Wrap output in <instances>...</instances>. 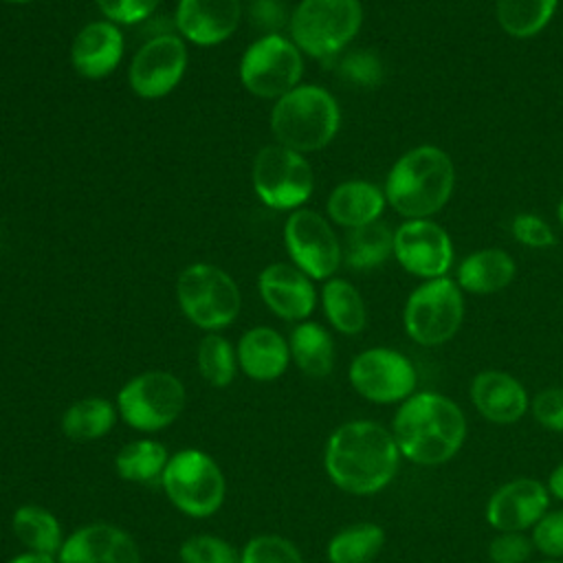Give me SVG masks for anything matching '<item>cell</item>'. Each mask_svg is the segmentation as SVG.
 I'll list each match as a JSON object with an SVG mask.
<instances>
[{"label":"cell","mask_w":563,"mask_h":563,"mask_svg":"<svg viewBox=\"0 0 563 563\" xmlns=\"http://www.w3.org/2000/svg\"><path fill=\"white\" fill-rule=\"evenodd\" d=\"M183 563H240V556L220 537L213 534H194L187 541H183L180 550Z\"/></svg>","instance_id":"cell-36"},{"label":"cell","mask_w":563,"mask_h":563,"mask_svg":"<svg viewBox=\"0 0 563 563\" xmlns=\"http://www.w3.org/2000/svg\"><path fill=\"white\" fill-rule=\"evenodd\" d=\"M550 499L545 482L515 477L490 493L484 517L495 532H526L550 510Z\"/></svg>","instance_id":"cell-16"},{"label":"cell","mask_w":563,"mask_h":563,"mask_svg":"<svg viewBox=\"0 0 563 563\" xmlns=\"http://www.w3.org/2000/svg\"><path fill=\"white\" fill-rule=\"evenodd\" d=\"M257 292L264 306L282 321H306L319 301L314 282L290 262H273L257 275Z\"/></svg>","instance_id":"cell-17"},{"label":"cell","mask_w":563,"mask_h":563,"mask_svg":"<svg viewBox=\"0 0 563 563\" xmlns=\"http://www.w3.org/2000/svg\"><path fill=\"white\" fill-rule=\"evenodd\" d=\"M11 528L18 541L33 552L57 556L64 543L59 519L44 506H35V504L20 506L11 517Z\"/></svg>","instance_id":"cell-31"},{"label":"cell","mask_w":563,"mask_h":563,"mask_svg":"<svg viewBox=\"0 0 563 563\" xmlns=\"http://www.w3.org/2000/svg\"><path fill=\"white\" fill-rule=\"evenodd\" d=\"M319 301L328 323L345 334L356 336L367 325V306L361 290L345 277H330L319 290Z\"/></svg>","instance_id":"cell-25"},{"label":"cell","mask_w":563,"mask_h":563,"mask_svg":"<svg viewBox=\"0 0 563 563\" xmlns=\"http://www.w3.org/2000/svg\"><path fill=\"white\" fill-rule=\"evenodd\" d=\"M464 310V292L451 275L420 282L402 306L405 334L422 347L444 345L460 332Z\"/></svg>","instance_id":"cell-7"},{"label":"cell","mask_w":563,"mask_h":563,"mask_svg":"<svg viewBox=\"0 0 563 563\" xmlns=\"http://www.w3.org/2000/svg\"><path fill=\"white\" fill-rule=\"evenodd\" d=\"M394 257V229L383 220L350 229L343 240V264L354 271H372Z\"/></svg>","instance_id":"cell-27"},{"label":"cell","mask_w":563,"mask_h":563,"mask_svg":"<svg viewBox=\"0 0 563 563\" xmlns=\"http://www.w3.org/2000/svg\"><path fill=\"white\" fill-rule=\"evenodd\" d=\"M125 55V35L119 24L101 18L84 24L70 42L73 70L90 81L112 75Z\"/></svg>","instance_id":"cell-19"},{"label":"cell","mask_w":563,"mask_h":563,"mask_svg":"<svg viewBox=\"0 0 563 563\" xmlns=\"http://www.w3.org/2000/svg\"><path fill=\"white\" fill-rule=\"evenodd\" d=\"M0 2H7V4H29V2H35V0H0Z\"/></svg>","instance_id":"cell-47"},{"label":"cell","mask_w":563,"mask_h":563,"mask_svg":"<svg viewBox=\"0 0 563 563\" xmlns=\"http://www.w3.org/2000/svg\"><path fill=\"white\" fill-rule=\"evenodd\" d=\"M391 429L376 420H350L336 427L323 451L330 482L347 495H376L391 484L400 466Z\"/></svg>","instance_id":"cell-1"},{"label":"cell","mask_w":563,"mask_h":563,"mask_svg":"<svg viewBox=\"0 0 563 563\" xmlns=\"http://www.w3.org/2000/svg\"><path fill=\"white\" fill-rule=\"evenodd\" d=\"M517 277L515 257L501 246H484L464 255L455 266V282L466 295H497Z\"/></svg>","instance_id":"cell-23"},{"label":"cell","mask_w":563,"mask_h":563,"mask_svg":"<svg viewBox=\"0 0 563 563\" xmlns=\"http://www.w3.org/2000/svg\"><path fill=\"white\" fill-rule=\"evenodd\" d=\"M251 185L260 202L275 211L301 209L314 191V172L306 154L279 143L264 145L251 167Z\"/></svg>","instance_id":"cell-10"},{"label":"cell","mask_w":563,"mask_h":563,"mask_svg":"<svg viewBox=\"0 0 563 563\" xmlns=\"http://www.w3.org/2000/svg\"><path fill=\"white\" fill-rule=\"evenodd\" d=\"M365 20L361 0H299L288 20V37L312 59H336L356 40Z\"/></svg>","instance_id":"cell-5"},{"label":"cell","mask_w":563,"mask_h":563,"mask_svg":"<svg viewBox=\"0 0 563 563\" xmlns=\"http://www.w3.org/2000/svg\"><path fill=\"white\" fill-rule=\"evenodd\" d=\"M101 15L119 26H134L152 18L161 0H95Z\"/></svg>","instance_id":"cell-40"},{"label":"cell","mask_w":563,"mask_h":563,"mask_svg":"<svg viewBox=\"0 0 563 563\" xmlns=\"http://www.w3.org/2000/svg\"><path fill=\"white\" fill-rule=\"evenodd\" d=\"M117 413V405H112L108 398H81L64 411L62 431L73 442H92L103 438L114 427Z\"/></svg>","instance_id":"cell-30"},{"label":"cell","mask_w":563,"mask_h":563,"mask_svg":"<svg viewBox=\"0 0 563 563\" xmlns=\"http://www.w3.org/2000/svg\"><path fill=\"white\" fill-rule=\"evenodd\" d=\"M385 539V530L374 521L350 523L332 534L325 556L330 563H372L380 554Z\"/></svg>","instance_id":"cell-29"},{"label":"cell","mask_w":563,"mask_h":563,"mask_svg":"<svg viewBox=\"0 0 563 563\" xmlns=\"http://www.w3.org/2000/svg\"><path fill=\"white\" fill-rule=\"evenodd\" d=\"M9 563H57V559L53 554H44V552H33V550H26L18 556H13Z\"/></svg>","instance_id":"cell-44"},{"label":"cell","mask_w":563,"mask_h":563,"mask_svg":"<svg viewBox=\"0 0 563 563\" xmlns=\"http://www.w3.org/2000/svg\"><path fill=\"white\" fill-rule=\"evenodd\" d=\"M242 15V0H178L174 31L187 44L211 48L233 37Z\"/></svg>","instance_id":"cell-18"},{"label":"cell","mask_w":563,"mask_h":563,"mask_svg":"<svg viewBox=\"0 0 563 563\" xmlns=\"http://www.w3.org/2000/svg\"><path fill=\"white\" fill-rule=\"evenodd\" d=\"M161 486L167 499L187 517L216 515L227 495V482L218 462L200 449H183L169 455Z\"/></svg>","instance_id":"cell-8"},{"label":"cell","mask_w":563,"mask_h":563,"mask_svg":"<svg viewBox=\"0 0 563 563\" xmlns=\"http://www.w3.org/2000/svg\"><path fill=\"white\" fill-rule=\"evenodd\" d=\"M556 222H559V227L563 229V198H561L559 205H556Z\"/></svg>","instance_id":"cell-45"},{"label":"cell","mask_w":563,"mask_h":563,"mask_svg":"<svg viewBox=\"0 0 563 563\" xmlns=\"http://www.w3.org/2000/svg\"><path fill=\"white\" fill-rule=\"evenodd\" d=\"M561 0H495L499 29L515 40H530L545 31Z\"/></svg>","instance_id":"cell-28"},{"label":"cell","mask_w":563,"mask_h":563,"mask_svg":"<svg viewBox=\"0 0 563 563\" xmlns=\"http://www.w3.org/2000/svg\"><path fill=\"white\" fill-rule=\"evenodd\" d=\"M394 260L420 282L446 277L455 266L453 238L433 218L402 220L394 229Z\"/></svg>","instance_id":"cell-15"},{"label":"cell","mask_w":563,"mask_h":563,"mask_svg":"<svg viewBox=\"0 0 563 563\" xmlns=\"http://www.w3.org/2000/svg\"><path fill=\"white\" fill-rule=\"evenodd\" d=\"M457 169L446 150L420 143L405 150L389 167L383 191L387 207L405 220L433 218L453 198Z\"/></svg>","instance_id":"cell-3"},{"label":"cell","mask_w":563,"mask_h":563,"mask_svg":"<svg viewBox=\"0 0 563 563\" xmlns=\"http://www.w3.org/2000/svg\"><path fill=\"white\" fill-rule=\"evenodd\" d=\"M290 361L312 378L332 374L336 361V347L332 334L317 321H301L288 336Z\"/></svg>","instance_id":"cell-26"},{"label":"cell","mask_w":563,"mask_h":563,"mask_svg":"<svg viewBox=\"0 0 563 563\" xmlns=\"http://www.w3.org/2000/svg\"><path fill=\"white\" fill-rule=\"evenodd\" d=\"M185 400V385L178 376L165 369H147L119 389L117 411L128 427L154 433L178 420Z\"/></svg>","instance_id":"cell-11"},{"label":"cell","mask_w":563,"mask_h":563,"mask_svg":"<svg viewBox=\"0 0 563 563\" xmlns=\"http://www.w3.org/2000/svg\"><path fill=\"white\" fill-rule=\"evenodd\" d=\"M341 119V106L328 88L301 81L273 101L268 125L275 143L308 156L336 139Z\"/></svg>","instance_id":"cell-4"},{"label":"cell","mask_w":563,"mask_h":563,"mask_svg":"<svg viewBox=\"0 0 563 563\" xmlns=\"http://www.w3.org/2000/svg\"><path fill=\"white\" fill-rule=\"evenodd\" d=\"M244 15L249 24L262 35L282 33V29H288V20H290V13L284 0H249L244 7Z\"/></svg>","instance_id":"cell-38"},{"label":"cell","mask_w":563,"mask_h":563,"mask_svg":"<svg viewBox=\"0 0 563 563\" xmlns=\"http://www.w3.org/2000/svg\"><path fill=\"white\" fill-rule=\"evenodd\" d=\"M57 563H141V552L125 530L97 521L64 539Z\"/></svg>","instance_id":"cell-21"},{"label":"cell","mask_w":563,"mask_h":563,"mask_svg":"<svg viewBox=\"0 0 563 563\" xmlns=\"http://www.w3.org/2000/svg\"><path fill=\"white\" fill-rule=\"evenodd\" d=\"M534 545L526 532H495L486 554L490 563H528Z\"/></svg>","instance_id":"cell-41"},{"label":"cell","mask_w":563,"mask_h":563,"mask_svg":"<svg viewBox=\"0 0 563 563\" xmlns=\"http://www.w3.org/2000/svg\"><path fill=\"white\" fill-rule=\"evenodd\" d=\"M176 301L187 321L207 332L229 328L242 308L238 282L220 266L194 262L178 273Z\"/></svg>","instance_id":"cell-6"},{"label":"cell","mask_w":563,"mask_h":563,"mask_svg":"<svg viewBox=\"0 0 563 563\" xmlns=\"http://www.w3.org/2000/svg\"><path fill=\"white\" fill-rule=\"evenodd\" d=\"M347 378L361 398L376 405H400L418 391V369L411 358L385 345L361 350L347 367Z\"/></svg>","instance_id":"cell-13"},{"label":"cell","mask_w":563,"mask_h":563,"mask_svg":"<svg viewBox=\"0 0 563 563\" xmlns=\"http://www.w3.org/2000/svg\"><path fill=\"white\" fill-rule=\"evenodd\" d=\"M336 73L356 88H376L385 79V64L374 51L354 48L336 57Z\"/></svg>","instance_id":"cell-34"},{"label":"cell","mask_w":563,"mask_h":563,"mask_svg":"<svg viewBox=\"0 0 563 563\" xmlns=\"http://www.w3.org/2000/svg\"><path fill=\"white\" fill-rule=\"evenodd\" d=\"M387 198L380 185L365 178H347L332 187L325 200L328 220L343 229H358L383 218Z\"/></svg>","instance_id":"cell-22"},{"label":"cell","mask_w":563,"mask_h":563,"mask_svg":"<svg viewBox=\"0 0 563 563\" xmlns=\"http://www.w3.org/2000/svg\"><path fill=\"white\" fill-rule=\"evenodd\" d=\"M532 563H563V559H548V556H543V559L532 561Z\"/></svg>","instance_id":"cell-46"},{"label":"cell","mask_w":563,"mask_h":563,"mask_svg":"<svg viewBox=\"0 0 563 563\" xmlns=\"http://www.w3.org/2000/svg\"><path fill=\"white\" fill-rule=\"evenodd\" d=\"M545 486H548L550 497H554V499L563 501V460H561V462L550 471Z\"/></svg>","instance_id":"cell-43"},{"label":"cell","mask_w":563,"mask_h":563,"mask_svg":"<svg viewBox=\"0 0 563 563\" xmlns=\"http://www.w3.org/2000/svg\"><path fill=\"white\" fill-rule=\"evenodd\" d=\"M240 563H303V556L286 537L257 534L242 548Z\"/></svg>","instance_id":"cell-35"},{"label":"cell","mask_w":563,"mask_h":563,"mask_svg":"<svg viewBox=\"0 0 563 563\" xmlns=\"http://www.w3.org/2000/svg\"><path fill=\"white\" fill-rule=\"evenodd\" d=\"M284 249L301 273L312 282H325L336 275L343 264V242L339 240L332 222L308 207L290 211L284 229Z\"/></svg>","instance_id":"cell-12"},{"label":"cell","mask_w":563,"mask_h":563,"mask_svg":"<svg viewBox=\"0 0 563 563\" xmlns=\"http://www.w3.org/2000/svg\"><path fill=\"white\" fill-rule=\"evenodd\" d=\"M537 552L548 559H563V508L548 510L530 530Z\"/></svg>","instance_id":"cell-39"},{"label":"cell","mask_w":563,"mask_h":563,"mask_svg":"<svg viewBox=\"0 0 563 563\" xmlns=\"http://www.w3.org/2000/svg\"><path fill=\"white\" fill-rule=\"evenodd\" d=\"M238 367L253 380L268 383L284 376L290 365L288 339L275 328L255 325L249 328L235 347Z\"/></svg>","instance_id":"cell-24"},{"label":"cell","mask_w":563,"mask_h":563,"mask_svg":"<svg viewBox=\"0 0 563 563\" xmlns=\"http://www.w3.org/2000/svg\"><path fill=\"white\" fill-rule=\"evenodd\" d=\"M468 398L475 411L499 427L517 424L530 411L526 385L504 369H482L471 378Z\"/></svg>","instance_id":"cell-20"},{"label":"cell","mask_w":563,"mask_h":563,"mask_svg":"<svg viewBox=\"0 0 563 563\" xmlns=\"http://www.w3.org/2000/svg\"><path fill=\"white\" fill-rule=\"evenodd\" d=\"M303 53L284 33L260 35L253 40L238 64V77L246 92L257 99L277 101L301 84Z\"/></svg>","instance_id":"cell-9"},{"label":"cell","mask_w":563,"mask_h":563,"mask_svg":"<svg viewBox=\"0 0 563 563\" xmlns=\"http://www.w3.org/2000/svg\"><path fill=\"white\" fill-rule=\"evenodd\" d=\"M187 64V42L176 31L158 33L147 37L132 55L128 84L136 97L158 101L178 88L185 79Z\"/></svg>","instance_id":"cell-14"},{"label":"cell","mask_w":563,"mask_h":563,"mask_svg":"<svg viewBox=\"0 0 563 563\" xmlns=\"http://www.w3.org/2000/svg\"><path fill=\"white\" fill-rule=\"evenodd\" d=\"M534 422L552 433H563V387L552 385L530 398Z\"/></svg>","instance_id":"cell-42"},{"label":"cell","mask_w":563,"mask_h":563,"mask_svg":"<svg viewBox=\"0 0 563 563\" xmlns=\"http://www.w3.org/2000/svg\"><path fill=\"white\" fill-rule=\"evenodd\" d=\"M169 462L167 449L156 440H134L119 449L114 468L121 479L134 484L161 482L163 471Z\"/></svg>","instance_id":"cell-32"},{"label":"cell","mask_w":563,"mask_h":563,"mask_svg":"<svg viewBox=\"0 0 563 563\" xmlns=\"http://www.w3.org/2000/svg\"><path fill=\"white\" fill-rule=\"evenodd\" d=\"M510 233L515 242L528 249H550L556 244V233L550 227V222L539 213H530V211L517 213L510 220Z\"/></svg>","instance_id":"cell-37"},{"label":"cell","mask_w":563,"mask_h":563,"mask_svg":"<svg viewBox=\"0 0 563 563\" xmlns=\"http://www.w3.org/2000/svg\"><path fill=\"white\" fill-rule=\"evenodd\" d=\"M198 372L211 387H227L235 378L238 354L231 341L218 332H207L198 345Z\"/></svg>","instance_id":"cell-33"},{"label":"cell","mask_w":563,"mask_h":563,"mask_svg":"<svg viewBox=\"0 0 563 563\" xmlns=\"http://www.w3.org/2000/svg\"><path fill=\"white\" fill-rule=\"evenodd\" d=\"M391 435L400 457L418 466L451 462L466 442L468 424L462 407L431 389L402 400L391 418Z\"/></svg>","instance_id":"cell-2"}]
</instances>
